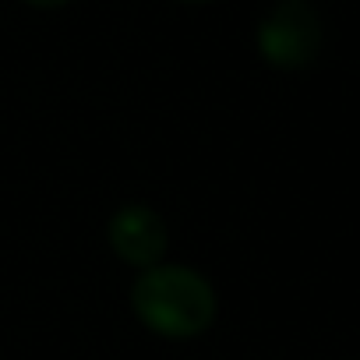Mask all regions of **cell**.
<instances>
[{
	"instance_id": "obj_5",
	"label": "cell",
	"mask_w": 360,
	"mask_h": 360,
	"mask_svg": "<svg viewBox=\"0 0 360 360\" xmlns=\"http://www.w3.org/2000/svg\"><path fill=\"white\" fill-rule=\"evenodd\" d=\"M180 4H191V8H205V4H216V0H180Z\"/></svg>"
},
{
	"instance_id": "obj_2",
	"label": "cell",
	"mask_w": 360,
	"mask_h": 360,
	"mask_svg": "<svg viewBox=\"0 0 360 360\" xmlns=\"http://www.w3.org/2000/svg\"><path fill=\"white\" fill-rule=\"evenodd\" d=\"M258 50L279 71L307 68L321 50L318 15L307 4H300V0H286V4L272 8L265 15V22L258 25Z\"/></svg>"
},
{
	"instance_id": "obj_4",
	"label": "cell",
	"mask_w": 360,
	"mask_h": 360,
	"mask_svg": "<svg viewBox=\"0 0 360 360\" xmlns=\"http://www.w3.org/2000/svg\"><path fill=\"white\" fill-rule=\"evenodd\" d=\"M29 8H39V11H53V8H64V4H71V0H25Z\"/></svg>"
},
{
	"instance_id": "obj_3",
	"label": "cell",
	"mask_w": 360,
	"mask_h": 360,
	"mask_svg": "<svg viewBox=\"0 0 360 360\" xmlns=\"http://www.w3.org/2000/svg\"><path fill=\"white\" fill-rule=\"evenodd\" d=\"M110 248L120 262L134 265V269H152L166 258L169 248V233L159 212H152L148 205H124L120 212H113L110 226H106Z\"/></svg>"
},
{
	"instance_id": "obj_1",
	"label": "cell",
	"mask_w": 360,
	"mask_h": 360,
	"mask_svg": "<svg viewBox=\"0 0 360 360\" xmlns=\"http://www.w3.org/2000/svg\"><path fill=\"white\" fill-rule=\"evenodd\" d=\"M131 307L138 321L166 339L202 335L216 321V290L184 265H152L131 286Z\"/></svg>"
}]
</instances>
